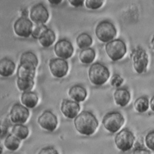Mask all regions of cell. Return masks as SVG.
Returning <instances> with one entry per match:
<instances>
[{"mask_svg": "<svg viewBox=\"0 0 154 154\" xmlns=\"http://www.w3.org/2000/svg\"><path fill=\"white\" fill-rule=\"evenodd\" d=\"M69 2L75 7H82L84 5V1L82 0H70Z\"/></svg>", "mask_w": 154, "mask_h": 154, "instance_id": "35", "label": "cell"}, {"mask_svg": "<svg viewBox=\"0 0 154 154\" xmlns=\"http://www.w3.org/2000/svg\"><path fill=\"white\" fill-rule=\"evenodd\" d=\"M125 122L123 115L117 111L109 112L106 114L102 119L103 127L109 132L118 131Z\"/></svg>", "mask_w": 154, "mask_h": 154, "instance_id": "6", "label": "cell"}, {"mask_svg": "<svg viewBox=\"0 0 154 154\" xmlns=\"http://www.w3.org/2000/svg\"><path fill=\"white\" fill-rule=\"evenodd\" d=\"M150 43H151V46H152V48H153V50H154V35H153V37H152Z\"/></svg>", "mask_w": 154, "mask_h": 154, "instance_id": "38", "label": "cell"}, {"mask_svg": "<svg viewBox=\"0 0 154 154\" xmlns=\"http://www.w3.org/2000/svg\"><path fill=\"white\" fill-rule=\"evenodd\" d=\"M135 137L133 134L126 129H123L118 132L114 139L117 147L123 152L129 150L133 146Z\"/></svg>", "mask_w": 154, "mask_h": 154, "instance_id": "7", "label": "cell"}, {"mask_svg": "<svg viewBox=\"0 0 154 154\" xmlns=\"http://www.w3.org/2000/svg\"><path fill=\"white\" fill-rule=\"evenodd\" d=\"M29 116V110L25 106L17 103L13 105L10 111V119L16 124H23L26 122Z\"/></svg>", "mask_w": 154, "mask_h": 154, "instance_id": "8", "label": "cell"}, {"mask_svg": "<svg viewBox=\"0 0 154 154\" xmlns=\"http://www.w3.org/2000/svg\"><path fill=\"white\" fill-rule=\"evenodd\" d=\"M55 37V32L51 29L48 28L43 32L38 40L43 47L48 48L54 43Z\"/></svg>", "mask_w": 154, "mask_h": 154, "instance_id": "20", "label": "cell"}, {"mask_svg": "<svg viewBox=\"0 0 154 154\" xmlns=\"http://www.w3.org/2000/svg\"><path fill=\"white\" fill-rule=\"evenodd\" d=\"M20 100L22 103L27 108H34L38 102V96L37 94L33 91H26L23 92Z\"/></svg>", "mask_w": 154, "mask_h": 154, "instance_id": "19", "label": "cell"}, {"mask_svg": "<svg viewBox=\"0 0 154 154\" xmlns=\"http://www.w3.org/2000/svg\"><path fill=\"white\" fill-rule=\"evenodd\" d=\"M48 29L44 24H35L33 25L31 31V36L34 39H38L43 32Z\"/></svg>", "mask_w": 154, "mask_h": 154, "instance_id": "28", "label": "cell"}, {"mask_svg": "<svg viewBox=\"0 0 154 154\" xmlns=\"http://www.w3.org/2000/svg\"><path fill=\"white\" fill-rule=\"evenodd\" d=\"M105 51L111 60L117 61L121 60L126 54L127 51L126 45L120 38L114 39L106 44Z\"/></svg>", "mask_w": 154, "mask_h": 154, "instance_id": "4", "label": "cell"}, {"mask_svg": "<svg viewBox=\"0 0 154 154\" xmlns=\"http://www.w3.org/2000/svg\"><path fill=\"white\" fill-rule=\"evenodd\" d=\"M114 100L115 103L122 107L128 105L131 99V94L129 90L125 88H119L114 93Z\"/></svg>", "mask_w": 154, "mask_h": 154, "instance_id": "16", "label": "cell"}, {"mask_svg": "<svg viewBox=\"0 0 154 154\" xmlns=\"http://www.w3.org/2000/svg\"><path fill=\"white\" fill-rule=\"evenodd\" d=\"M12 134L20 140H24L27 138L29 134V130L26 126L22 124L14 125L11 129Z\"/></svg>", "mask_w": 154, "mask_h": 154, "instance_id": "22", "label": "cell"}, {"mask_svg": "<svg viewBox=\"0 0 154 154\" xmlns=\"http://www.w3.org/2000/svg\"><path fill=\"white\" fill-rule=\"evenodd\" d=\"M8 126L4 121L0 120V138L4 137L8 132Z\"/></svg>", "mask_w": 154, "mask_h": 154, "instance_id": "33", "label": "cell"}, {"mask_svg": "<svg viewBox=\"0 0 154 154\" xmlns=\"http://www.w3.org/2000/svg\"><path fill=\"white\" fill-rule=\"evenodd\" d=\"M15 63L10 59L4 57L0 60V75L3 77L11 76L14 70Z\"/></svg>", "mask_w": 154, "mask_h": 154, "instance_id": "17", "label": "cell"}, {"mask_svg": "<svg viewBox=\"0 0 154 154\" xmlns=\"http://www.w3.org/2000/svg\"><path fill=\"white\" fill-rule=\"evenodd\" d=\"M87 90L81 85H75L72 86L69 90V96L77 102L84 101L87 97Z\"/></svg>", "mask_w": 154, "mask_h": 154, "instance_id": "18", "label": "cell"}, {"mask_svg": "<svg viewBox=\"0 0 154 154\" xmlns=\"http://www.w3.org/2000/svg\"><path fill=\"white\" fill-rule=\"evenodd\" d=\"M93 43L91 37L87 33L83 32L80 34L76 38V44L81 49L90 48Z\"/></svg>", "mask_w": 154, "mask_h": 154, "instance_id": "23", "label": "cell"}, {"mask_svg": "<svg viewBox=\"0 0 154 154\" xmlns=\"http://www.w3.org/2000/svg\"><path fill=\"white\" fill-rule=\"evenodd\" d=\"M149 106V102L146 96H140L138 97L134 103V106L135 109L138 112H146Z\"/></svg>", "mask_w": 154, "mask_h": 154, "instance_id": "25", "label": "cell"}, {"mask_svg": "<svg viewBox=\"0 0 154 154\" xmlns=\"http://www.w3.org/2000/svg\"><path fill=\"white\" fill-rule=\"evenodd\" d=\"M29 16L31 20L35 24H44L48 20L49 13L46 7L39 3L32 7Z\"/></svg>", "mask_w": 154, "mask_h": 154, "instance_id": "12", "label": "cell"}, {"mask_svg": "<svg viewBox=\"0 0 154 154\" xmlns=\"http://www.w3.org/2000/svg\"><path fill=\"white\" fill-rule=\"evenodd\" d=\"M123 82V79L120 75L118 74L113 75L110 80V84L114 87H120L122 84Z\"/></svg>", "mask_w": 154, "mask_h": 154, "instance_id": "31", "label": "cell"}, {"mask_svg": "<svg viewBox=\"0 0 154 154\" xmlns=\"http://www.w3.org/2000/svg\"><path fill=\"white\" fill-rule=\"evenodd\" d=\"M109 75L108 69L99 62L92 64L88 70L89 79L95 85L104 84L109 79Z\"/></svg>", "mask_w": 154, "mask_h": 154, "instance_id": "2", "label": "cell"}, {"mask_svg": "<svg viewBox=\"0 0 154 154\" xmlns=\"http://www.w3.org/2000/svg\"><path fill=\"white\" fill-rule=\"evenodd\" d=\"M2 152H3V146L1 144V143L0 142V154H2Z\"/></svg>", "mask_w": 154, "mask_h": 154, "instance_id": "39", "label": "cell"}, {"mask_svg": "<svg viewBox=\"0 0 154 154\" xmlns=\"http://www.w3.org/2000/svg\"><path fill=\"white\" fill-rule=\"evenodd\" d=\"M20 144V140L13 134H9L4 141L5 147L10 151L16 150Z\"/></svg>", "mask_w": 154, "mask_h": 154, "instance_id": "24", "label": "cell"}, {"mask_svg": "<svg viewBox=\"0 0 154 154\" xmlns=\"http://www.w3.org/2000/svg\"><path fill=\"white\" fill-rule=\"evenodd\" d=\"M54 52L58 57L66 60L72 57L73 53V47L70 41L61 39L55 43Z\"/></svg>", "mask_w": 154, "mask_h": 154, "instance_id": "13", "label": "cell"}, {"mask_svg": "<svg viewBox=\"0 0 154 154\" xmlns=\"http://www.w3.org/2000/svg\"><path fill=\"white\" fill-rule=\"evenodd\" d=\"M30 63L37 67L38 61L37 56L33 52L28 51L23 52L20 58V63Z\"/></svg>", "mask_w": 154, "mask_h": 154, "instance_id": "26", "label": "cell"}, {"mask_svg": "<svg viewBox=\"0 0 154 154\" xmlns=\"http://www.w3.org/2000/svg\"><path fill=\"white\" fill-rule=\"evenodd\" d=\"M150 107L152 111L154 112V96L152 97L150 100Z\"/></svg>", "mask_w": 154, "mask_h": 154, "instance_id": "36", "label": "cell"}, {"mask_svg": "<svg viewBox=\"0 0 154 154\" xmlns=\"http://www.w3.org/2000/svg\"><path fill=\"white\" fill-rule=\"evenodd\" d=\"M33 25L31 21L26 17H20L17 19L13 26L16 35L21 37H28L31 34Z\"/></svg>", "mask_w": 154, "mask_h": 154, "instance_id": "9", "label": "cell"}, {"mask_svg": "<svg viewBox=\"0 0 154 154\" xmlns=\"http://www.w3.org/2000/svg\"><path fill=\"white\" fill-rule=\"evenodd\" d=\"M96 56V53L93 48H88L82 49L79 55L80 61L85 64H88L92 63Z\"/></svg>", "mask_w": 154, "mask_h": 154, "instance_id": "21", "label": "cell"}, {"mask_svg": "<svg viewBox=\"0 0 154 154\" xmlns=\"http://www.w3.org/2000/svg\"><path fill=\"white\" fill-rule=\"evenodd\" d=\"M38 125L45 130L49 132L54 131L58 124L57 116L51 111H45L38 118Z\"/></svg>", "mask_w": 154, "mask_h": 154, "instance_id": "11", "label": "cell"}, {"mask_svg": "<svg viewBox=\"0 0 154 154\" xmlns=\"http://www.w3.org/2000/svg\"><path fill=\"white\" fill-rule=\"evenodd\" d=\"M38 154H59L57 150L52 146H48L42 149Z\"/></svg>", "mask_w": 154, "mask_h": 154, "instance_id": "32", "label": "cell"}, {"mask_svg": "<svg viewBox=\"0 0 154 154\" xmlns=\"http://www.w3.org/2000/svg\"><path fill=\"white\" fill-rule=\"evenodd\" d=\"M145 143L149 149L154 150V131H151L146 135Z\"/></svg>", "mask_w": 154, "mask_h": 154, "instance_id": "30", "label": "cell"}, {"mask_svg": "<svg viewBox=\"0 0 154 154\" xmlns=\"http://www.w3.org/2000/svg\"><path fill=\"white\" fill-rule=\"evenodd\" d=\"M84 2L85 7L91 10H96L102 7L103 1L100 0H87Z\"/></svg>", "mask_w": 154, "mask_h": 154, "instance_id": "29", "label": "cell"}, {"mask_svg": "<svg viewBox=\"0 0 154 154\" xmlns=\"http://www.w3.org/2000/svg\"><path fill=\"white\" fill-rule=\"evenodd\" d=\"M132 66L135 72L139 74L144 73L147 67L149 60L146 51L142 48L134 49L131 54Z\"/></svg>", "mask_w": 154, "mask_h": 154, "instance_id": "5", "label": "cell"}, {"mask_svg": "<svg viewBox=\"0 0 154 154\" xmlns=\"http://www.w3.org/2000/svg\"><path fill=\"white\" fill-rule=\"evenodd\" d=\"M132 154H151L150 152L146 149L138 147L136 148Z\"/></svg>", "mask_w": 154, "mask_h": 154, "instance_id": "34", "label": "cell"}, {"mask_svg": "<svg viewBox=\"0 0 154 154\" xmlns=\"http://www.w3.org/2000/svg\"><path fill=\"white\" fill-rule=\"evenodd\" d=\"M80 110L78 102L69 99H63L61 105L62 114L67 118L72 119L75 118Z\"/></svg>", "mask_w": 154, "mask_h": 154, "instance_id": "14", "label": "cell"}, {"mask_svg": "<svg viewBox=\"0 0 154 154\" xmlns=\"http://www.w3.org/2000/svg\"><path fill=\"white\" fill-rule=\"evenodd\" d=\"M48 2L52 5H58L59 4H60L61 2V0H58V1L52 0V1H48Z\"/></svg>", "mask_w": 154, "mask_h": 154, "instance_id": "37", "label": "cell"}, {"mask_svg": "<svg viewBox=\"0 0 154 154\" xmlns=\"http://www.w3.org/2000/svg\"><path fill=\"white\" fill-rule=\"evenodd\" d=\"M95 34L100 42L107 43L114 40L117 34V29L112 22L102 20L97 25Z\"/></svg>", "mask_w": 154, "mask_h": 154, "instance_id": "3", "label": "cell"}, {"mask_svg": "<svg viewBox=\"0 0 154 154\" xmlns=\"http://www.w3.org/2000/svg\"><path fill=\"white\" fill-rule=\"evenodd\" d=\"M49 67L52 75L58 78L66 76L69 69L67 62L60 58L51 59L49 61Z\"/></svg>", "mask_w": 154, "mask_h": 154, "instance_id": "10", "label": "cell"}, {"mask_svg": "<svg viewBox=\"0 0 154 154\" xmlns=\"http://www.w3.org/2000/svg\"><path fill=\"white\" fill-rule=\"evenodd\" d=\"M34 79H23L19 78L17 79V87L20 91L23 92L31 91L34 86Z\"/></svg>", "mask_w": 154, "mask_h": 154, "instance_id": "27", "label": "cell"}, {"mask_svg": "<svg viewBox=\"0 0 154 154\" xmlns=\"http://www.w3.org/2000/svg\"><path fill=\"white\" fill-rule=\"evenodd\" d=\"M36 67L32 64L20 63L17 67L16 75L19 79H34Z\"/></svg>", "mask_w": 154, "mask_h": 154, "instance_id": "15", "label": "cell"}, {"mask_svg": "<svg viewBox=\"0 0 154 154\" xmlns=\"http://www.w3.org/2000/svg\"><path fill=\"white\" fill-rule=\"evenodd\" d=\"M74 125L76 131L84 135H91L96 130L99 123L96 117L91 112L82 111L74 120Z\"/></svg>", "mask_w": 154, "mask_h": 154, "instance_id": "1", "label": "cell"}]
</instances>
